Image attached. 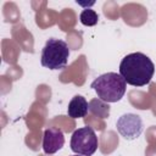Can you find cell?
<instances>
[{"label": "cell", "instance_id": "cell-8", "mask_svg": "<svg viewBox=\"0 0 156 156\" xmlns=\"http://www.w3.org/2000/svg\"><path fill=\"white\" fill-rule=\"evenodd\" d=\"M89 111L100 118H107L110 115V106L107 102L98 99H93L89 102Z\"/></svg>", "mask_w": 156, "mask_h": 156}, {"label": "cell", "instance_id": "cell-7", "mask_svg": "<svg viewBox=\"0 0 156 156\" xmlns=\"http://www.w3.org/2000/svg\"><path fill=\"white\" fill-rule=\"evenodd\" d=\"M89 111V104L82 95H74L68 104L67 115L71 118H83Z\"/></svg>", "mask_w": 156, "mask_h": 156}, {"label": "cell", "instance_id": "cell-6", "mask_svg": "<svg viewBox=\"0 0 156 156\" xmlns=\"http://www.w3.org/2000/svg\"><path fill=\"white\" fill-rule=\"evenodd\" d=\"M65 145V135L60 128H48L43 136V150L48 155H52L62 149Z\"/></svg>", "mask_w": 156, "mask_h": 156}, {"label": "cell", "instance_id": "cell-2", "mask_svg": "<svg viewBox=\"0 0 156 156\" xmlns=\"http://www.w3.org/2000/svg\"><path fill=\"white\" fill-rule=\"evenodd\" d=\"M90 88L95 90L100 100L108 104L117 102L124 96L127 83L119 73L107 72L95 78L91 82Z\"/></svg>", "mask_w": 156, "mask_h": 156}, {"label": "cell", "instance_id": "cell-1", "mask_svg": "<svg viewBox=\"0 0 156 156\" xmlns=\"http://www.w3.org/2000/svg\"><path fill=\"white\" fill-rule=\"evenodd\" d=\"M155 73V65L143 52H132L124 56L119 63V74L127 84L143 87L151 82Z\"/></svg>", "mask_w": 156, "mask_h": 156}, {"label": "cell", "instance_id": "cell-9", "mask_svg": "<svg viewBox=\"0 0 156 156\" xmlns=\"http://www.w3.org/2000/svg\"><path fill=\"white\" fill-rule=\"evenodd\" d=\"M79 20H80V23L84 24V26H88V27H91V26H95L99 21V16L98 13L91 10V9H85L80 12V16H79Z\"/></svg>", "mask_w": 156, "mask_h": 156}, {"label": "cell", "instance_id": "cell-4", "mask_svg": "<svg viewBox=\"0 0 156 156\" xmlns=\"http://www.w3.org/2000/svg\"><path fill=\"white\" fill-rule=\"evenodd\" d=\"M99 146L98 136L91 127L78 128L71 138V150L80 156H91Z\"/></svg>", "mask_w": 156, "mask_h": 156}, {"label": "cell", "instance_id": "cell-3", "mask_svg": "<svg viewBox=\"0 0 156 156\" xmlns=\"http://www.w3.org/2000/svg\"><path fill=\"white\" fill-rule=\"evenodd\" d=\"M68 56L69 49L67 43L61 39L51 38L45 43L41 50L40 63L49 69H62L68 62Z\"/></svg>", "mask_w": 156, "mask_h": 156}, {"label": "cell", "instance_id": "cell-5", "mask_svg": "<svg viewBox=\"0 0 156 156\" xmlns=\"http://www.w3.org/2000/svg\"><path fill=\"white\" fill-rule=\"evenodd\" d=\"M118 133L127 140H134L140 136L144 129L143 119L135 113H124L122 115L116 123Z\"/></svg>", "mask_w": 156, "mask_h": 156}, {"label": "cell", "instance_id": "cell-10", "mask_svg": "<svg viewBox=\"0 0 156 156\" xmlns=\"http://www.w3.org/2000/svg\"><path fill=\"white\" fill-rule=\"evenodd\" d=\"M76 156H80V155H76Z\"/></svg>", "mask_w": 156, "mask_h": 156}]
</instances>
